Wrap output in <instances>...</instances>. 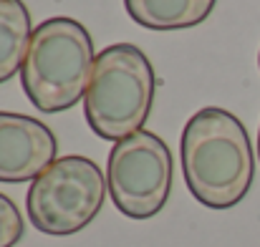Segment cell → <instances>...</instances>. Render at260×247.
<instances>
[{
  "instance_id": "4",
  "label": "cell",
  "mask_w": 260,
  "mask_h": 247,
  "mask_svg": "<svg viewBox=\"0 0 260 247\" xmlns=\"http://www.w3.org/2000/svg\"><path fill=\"white\" fill-rule=\"evenodd\" d=\"M106 184L96 162L79 154L61 157L33 179L25 197L28 220L43 235H76L101 212Z\"/></svg>"
},
{
  "instance_id": "11",
  "label": "cell",
  "mask_w": 260,
  "mask_h": 247,
  "mask_svg": "<svg viewBox=\"0 0 260 247\" xmlns=\"http://www.w3.org/2000/svg\"><path fill=\"white\" fill-rule=\"evenodd\" d=\"M258 66H260V56H258Z\"/></svg>"
},
{
  "instance_id": "5",
  "label": "cell",
  "mask_w": 260,
  "mask_h": 247,
  "mask_svg": "<svg viewBox=\"0 0 260 247\" xmlns=\"http://www.w3.org/2000/svg\"><path fill=\"white\" fill-rule=\"evenodd\" d=\"M109 197L132 220L159 215L172 192L170 147L152 131H137L114 144L106 164Z\"/></svg>"
},
{
  "instance_id": "2",
  "label": "cell",
  "mask_w": 260,
  "mask_h": 247,
  "mask_svg": "<svg viewBox=\"0 0 260 247\" xmlns=\"http://www.w3.org/2000/svg\"><path fill=\"white\" fill-rule=\"evenodd\" d=\"M93 41L74 18H48L30 38L20 83L28 101L46 114L74 109L93 74Z\"/></svg>"
},
{
  "instance_id": "6",
  "label": "cell",
  "mask_w": 260,
  "mask_h": 247,
  "mask_svg": "<svg viewBox=\"0 0 260 247\" xmlns=\"http://www.w3.org/2000/svg\"><path fill=\"white\" fill-rule=\"evenodd\" d=\"M53 131L25 114L0 111V182L20 184L38 179L56 162Z\"/></svg>"
},
{
  "instance_id": "9",
  "label": "cell",
  "mask_w": 260,
  "mask_h": 247,
  "mask_svg": "<svg viewBox=\"0 0 260 247\" xmlns=\"http://www.w3.org/2000/svg\"><path fill=\"white\" fill-rule=\"evenodd\" d=\"M23 215L10 197L0 192V247H15L23 240Z\"/></svg>"
},
{
  "instance_id": "8",
  "label": "cell",
  "mask_w": 260,
  "mask_h": 247,
  "mask_svg": "<svg viewBox=\"0 0 260 247\" xmlns=\"http://www.w3.org/2000/svg\"><path fill=\"white\" fill-rule=\"evenodd\" d=\"M33 38L30 13L23 0H0V83L10 81L25 61Z\"/></svg>"
},
{
  "instance_id": "7",
  "label": "cell",
  "mask_w": 260,
  "mask_h": 247,
  "mask_svg": "<svg viewBox=\"0 0 260 247\" xmlns=\"http://www.w3.org/2000/svg\"><path fill=\"white\" fill-rule=\"evenodd\" d=\"M217 0H124L129 18L149 30H184L210 18Z\"/></svg>"
},
{
  "instance_id": "10",
  "label": "cell",
  "mask_w": 260,
  "mask_h": 247,
  "mask_svg": "<svg viewBox=\"0 0 260 247\" xmlns=\"http://www.w3.org/2000/svg\"><path fill=\"white\" fill-rule=\"evenodd\" d=\"M258 159H260V131H258Z\"/></svg>"
},
{
  "instance_id": "1",
  "label": "cell",
  "mask_w": 260,
  "mask_h": 247,
  "mask_svg": "<svg viewBox=\"0 0 260 247\" xmlns=\"http://www.w3.org/2000/svg\"><path fill=\"white\" fill-rule=\"evenodd\" d=\"M182 171L192 197L210 209H230L245 199L255 157L243 121L217 106L200 109L182 129Z\"/></svg>"
},
{
  "instance_id": "3",
  "label": "cell",
  "mask_w": 260,
  "mask_h": 247,
  "mask_svg": "<svg viewBox=\"0 0 260 247\" xmlns=\"http://www.w3.org/2000/svg\"><path fill=\"white\" fill-rule=\"evenodd\" d=\"M154 68L147 53L132 43H114L93 61L84 98L91 131L106 142H121L142 131L154 103Z\"/></svg>"
}]
</instances>
